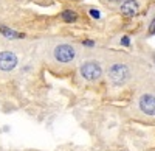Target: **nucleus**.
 I'll return each instance as SVG.
<instances>
[{"label": "nucleus", "mask_w": 155, "mask_h": 151, "mask_svg": "<svg viewBox=\"0 0 155 151\" xmlns=\"http://www.w3.org/2000/svg\"><path fill=\"white\" fill-rule=\"evenodd\" d=\"M84 44H85V45H93V42H92V41H85Z\"/></svg>", "instance_id": "12"}, {"label": "nucleus", "mask_w": 155, "mask_h": 151, "mask_svg": "<svg viewBox=\"0 0 155 151\" xmlns=\"http://www.w3.org/2000/svg\"><path fill=\"white\" fill-rule=\"evenodd\" d=\"M90 14H92V17H95V19H99V11L98 9H90Z\"/></svg>", "instance_id": "9"}, {"label": "nucleus", "mask_w": 155, "mask_h": 151, "mask_svg": "<svg viewBox=\"0 0 155 151\" xmlns=\"http://www.w3.org/2000/svg\"><path fill=\"white\" fill-rule=\"evenodd\" d=\"M110 2H113V3H120L121 0H110Z\"/></svg>", "instance_id": "13"}, {"label": "nucleus", "mask_w": 155, "mask_h": 151, "mask_svg": "<svg viewBox=\"0 0 155 151\" xmlns=\"http://www.w3.org/2000/svg\"><path fill=\"white\" fill-rule=\"evenodd\" d=\"M155 33V20L152 22V27H150V34H153Z\"/></svg>", "instance_id": "10"}, {"label": "nucleus", "mask_w": 155, "mask_h": 151, "mask_svg": "<svg viewBox=\"0 0 155 151\" xmlns=\"http://www.w3.org/2000/svg\"><path fill=\"white\" fill-rule=\"evenodd\" d=\"M54 58L59 62H70L74 58V48L70 47V45H67V44L58 45L54 48Z\"/></svg>", "instance_id": "3"}, {"label": "nucleus", "mask_w": 155, "mask_h": 151, "mask_svg": "<svg viewBox=\"0 0 155 151\" xmlns=\"http://www.w3.org/2000/svg\"><path fill=\"white\" fill-rule=\"evenodd\" d=\"M62 19L65 20V22H74V20L78 19V16H76V12H74V11L67 9V11H64V12H62Z\"/></svg>", "instance_id": "8"}, {"label": "nucleus", "mask_w": 155, "mask_h": 151, "mask_svg": "<svg viewBox=\"0 0 155 151\" xmlns=\"http://www.w3.org/2000/svg\"><path fill=\"white\" fill-rule=\"evenodd\" d=\"M0 33H2L3 36H6V37H11V39H20V37H23L22 33H17V31L11 30V28H6V27H3V25H0Z\"/></svg>", "instance_id": "7"}, {"label": "nucleus", "mask_w": 155, "mask_h": 151, "mask_svg": "<svg viewBox=\"0 0 155 151\" xmlns=\"http://www.w3.org/2000/svg\"><path fill=\"white\" fill-rule=\"evenodd\" d=\"M140 109L147 115H155V97L153 95H143L140 100Z\"/></svg>", "instance_id": "5"}, {"label": "nucleus", "mask_w": 155, "mask_h": 151, "mask_svg": "<svg viewBox=\"0 0 155 151\" xmlns=\"http://www.w3.org/2000/svg\"><path fill=\"white\" fill-rule=\"evenodd\" d=\"M109 77H110L113 84L120 86V84L127 81V78H129V69L124 64H113L110 67V70H109Z\"/></svg>", "instance_id": "1"}, {"label": "nucleus", "mask_w": 155, "mask_h": 151, "mask_svg": "<svg viewBox=\"0 0 155 151\" xmlns=\"http://www.w3.org/2000/svg\"><path fill=\"white\" fill-rule=\"evenodd\" d=\"M138 3L137 0H126V2L121 5V12L127 17H134L137 12H138Z\"/></svg>", "instance_id": "6"}, {"label": "nucleus", "mask_w": 155, "mask_h": 151, "mask_svg": "<svg viewBox=\"0 0 155 151\" xmlns=\"http://www.w3.org/2000/svg\"><path fill=\"white\" fill-rule=\"evenodd\" d=\"M17 64V56L11 52L0 53V70H12Z\"/></svg>", "instance_id": "4"}, {"label": "nucleus", "mask_w": 155, "mask_h": 151, "mask_svg": "<svg viewBox=\"0 0 155 151\" xmlns=\"http://www.w3.org/2000/svg\"><path fill=\"white\" fill-rule=\"evenodd\" d=\"M101 73H102L101 66L98 64V62H93V61L85 62V64L81 67V75H82L85 80H88V81L98 80V78L101 77Z\"/></svg>", "instance_id": "2"}, {"label": "nucleus", "mask_w": 155, "mask_h": 151, "mask_svg": "<svg viewBox=\"0 0 155 151\" xmlns=\"http://www.w3.org/2000/svg\"><path fill=\"white\" fill-rule=\"evenodd\" d=\"M123 44L124 45H129V37H123Z\"/></svg>", "instance_id": "11"}]
</instances>
